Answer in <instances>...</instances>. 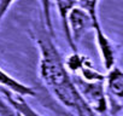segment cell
<instances>
[{"instance_id": "cell-9", "label": "cell", "mask_w": 123, "mask_h": 116, "mask_svg": "<svg viewBox=\"0 0 123 116\" xmlns=\"http://www.w3.org/2000/svg\"><path fill=\"white\" fill-rule=\"evenodd\" d=\"M41 10H42V19L43 26L48 34L54 38V30H53V23H52V16H51V0H39Z\"/></svg>"}, {"instance_id": "cell-2", "label": "cell", "mask_w": 123, "mask_h": 116, "mask_svg": "<svg viewBox=\"0 0 123 116\" xmlns=\"http://www.w3.org/2000/svg\"><path fill=\"white\" fill-rule=\"evenodd\" d=\"M71 76L76 85L77 91L80 92L87 106L98 116L104 115L109 109L104 81H86L81 79L79 75H71Z\"/></svg>"}, {"instance_id": "cell-8", "label": "cell", "mask_w": 123, "mask_h": 116, "mask_svg": "<svg viewBox=\"0 0 123 116\" xmlns=\"http://www.w3.org/2000/svg\"><path fill=\"white\" fill-rule=\"evenodd\" d=\"M3 96L21 116H41L36 110H34L27 103L24 97H21V96L15 94V93L6 91V90H3Z\"/></svg>"}, {"instance_id": "cell-5", "label": "cell", "mask_w": 123, "mask_h": 116, "mask_svg": "<svg viewBox=\"0 0 123 116\" xmlns=\"http://www.w3.org/2000/svg\"><path fill=\"white\" fill-rule=\"evenodd\" d=\"M0 86H3L4 90L10 91V92L18 94L21 97H34V96H36V92L33 87L24 85L23 82L12 77L10 74H7L1 68H0Z\"/></svg>"}, {"instance_id": "cell-11", "label": "cell", "mask_w": 123, "mask_h": 116, "mask_svg": "<svg viewBox=\"0 0 123 116\" xmlns=\"http://www.w3.org/2000/svg\"><path fill=\"white\" fill-rule=\"evenodd\" d=\"M0 116H21L4 98V96H0Z\"/></svg>"}, {"instance_id": "cell-6", "label": "cell", "mask_w": 123, "mask_h": 116, "mask_svg": "<svg viewBox=\"0 0 123 116\" xmlns=\"http://www.w3.org/2000/svg\"><path fill=\"white\" fill-rule=\"evenodd\" d=\"M109 94L113 96L115 100L121 102L123 98V73L118 67H112L107 70V75L104 79Z\"/></svg>"}, {"instance_id": "cell-7", "label": "cell", "mask_w": 123, "mask_h": 116, "mask_svg": "<svg viewBox=\"0 0 123 116\" xmlns=\"http://www.w3.org/2000/svg\"><path fill=\"white\" fill-rule=\"evenodd\" d=\"M54 3H55V6L58 10V15L60 17V23H62V27H63L67 41H68L70 48L73 50V52H77L76 51L77 47L74 45L71 36H70V33H69V29H68V13L70 12V10L73 7L76 6L77 0H54Z\"/></svg>"}, {"instance_id": "cell-12", "label": "cell", "mask_w": 123, "mask_h": 116, "mask_svg": "<svg viewBox=\"0 0 123 116\" xmlns=\"http://www.w3.org/2000/svg\"><path fill=\"white\" fill-rule=\"evenodd\" d=\"M16 1V0H0V26H1L3 18L5 17L6 12L11 7V5Z\"/></svg>"}, {"instance_id": "cell-3", "label": "cell", "mask_w": 123, "mask_h": 116, "mask_svg": "<svg viewBox=\"0 0 123 116\" xmlns=\"http://www.w3.org/2000/svg\"><path fill=\"white\" fill-rule=\"evenodd\" d=\"M68 29L71 40L76 46V44L87 33V30L93 29V21L82 7L75 6L68 13Z\"/></svg>"}, {"instance_id": "cell-1", "label": "cell", "mask_w": 123, "mask_h": 116, "mask_svg": "<svg viewBox=\"0 0 123 116\" xmlns=\"http://www.w3.org/2000/svg\"><path fill=\"white\" fill-rule=\"evenodd\" d=\"M35 41L40 51V77L49 92L65 108L76 114V116H98L82 99L71 74L64 65L63 57L48 32H39L35 35Z\"/></svg>"}, {"instance_id": "cell-10", "label": "cell", "mask_w": 123, "mask_h": 116, "mask_svg": "<svg viewBox=\"0 0 123 116\" xmlns=\"http://www.w3.org/2000/svg\"><path fill=\"white\" fill-rule=\"evenodd\" d=\"M77 3H80L81 7L89 15V17L92 19L98 18V4H99V0H77Z\"/></svg>"}, {"instance_id": "cell-4", "label": "cell", "mask_w": 123, "mask_h": 116, "mask_svg": "<svg viewBox=\"0 0 123 116\" xmlns=\"http://www.w3.org/2000/svg\"><path fill=\"white\" fill-rule=\"evenodd\" d=\"M93 21V30L95 34V42L98 46V51L101 58L103 65L106 70H110L112 67L116 65V51L112 41L107 38V35L104 33L99 18H94Z\"/></svg>"}]
</instances>
